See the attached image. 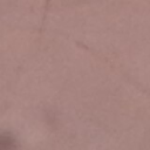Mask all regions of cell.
<instances>
[{"label": "cell", "mask_w": 150, "mask_h": 150, "mask_svg": "<svg viewBox=\"0 0 150 150\" xmlns=\"http://www.w3.org/2000/svg\"><path fill=\"white\" fill-rule=\"evenodd\" d=\"M13 143V139L11 137H7V136H0V148H12L14 146Z\"/></svg>", "instance_id": "cell-1"}]
</instances>
